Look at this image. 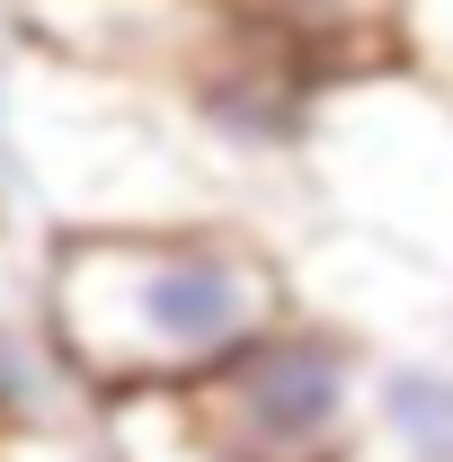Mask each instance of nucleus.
Instances as JSON below:
<instances>
[{"label":"nucleus","instance_id":"2","mask_svg":"<svg viewBox=\"0 0 453 462\" xmlns=\"http://www.w3.org/2000/svg\"><path fill=\"white\" fill-rule=\"evenodd\" d=\"M374 346L302 311L196 392L98 401L116 462H365Z\"/></svg>","mask_w":453,"mask_h":462},{"label":"nucleus","instance_id":"5","mask_svg":"<svg viewBox=\"0 0 453 462\" xmlns=\"http://www.w3.org/2000/svg\"><path fill=\"white\" fill-rule=\"evenodd\" d=\"M365 462H453V338H383L374 346Z\"/></svg>","mask_w":453,"mask_h":462},{"label":"nucleus","instance_id":"7","mask_svg":"<svg viewBox=\"0 0 453 462\" xmlns=\"http://www.w3.org/2000/svg\"><path fill=\"white\" fill-rule=\"evenodd\" d=\"M392 62H400V71H418V80L453 107V0H400Z\"/></svg>","mask_w":453,"mask_h":462},{"label":"nucleus","instance_id":"8","mask_svg":"<svg viewBox=\"0 0 453 462\" xmlns=\"http://www.w3.org/2000/svg\"><path fill=\"white\" fill-rule=\"evenodd\" d=\"M0 462H116V445L98 427V409H89L71 427H18V436H0Z\"/></svg>","mask_w":453,"mask_h":462},{"label":"nucleus","instance_id":"4","mask_svg":"<svg viewBox=\"0 0 453 462\" xmlns=\"http://www.w3.org/2000/svg\"><path fill=\"white\" fill-rule=\"evenodd\" d=\"M45 249L36 231L0 223V436L18 427H71L89 418V392L62 356V329H54V293H45Z\"/></svg>","mask_w":453,"mask_h":462},{"label":"nucleus","instance_id":"1","mask_svg":"<svg viewBox=\"0 0 453 462\" xmlns=\"http://www.w3.org/2000/svg\"><path fill=\"white\" fill-rule=\"evenodd\" d=\"M62 356L89 401L196 392L258 338L302 320L284 249L258 223H170V231H89L45 249Z\"/></svg>","mask_w":453,"mask_h":462},{"label":"nucleus","instance_id":"6","mask_svg":"<svg viewBox=\"0 0 453 462\" xmlns=\"http://www.w3.org/2000/svg\"><path fill=\"white\" fill-rule=\"evenodd\" d=\"M231 9H249L284 45H302L329 80L392 62V27H400V0H231Z\"/></svg>","mask_w":453,"mask_h":462},{"label":"nucleus","instance_id":"3","mask_svg":"<svg viewBox=\"0 0 453 462\" xmlns=\"http://www.w3.org/2000/svg\"><path fill=\"white\" fill-rule=\"evenodd\" d=\"M302 196L311 231L392 258L453 302V107L418 71L374 62L320 89Z\"/></svg>","mask_w":453,"mask_h":462}]
</instances>
